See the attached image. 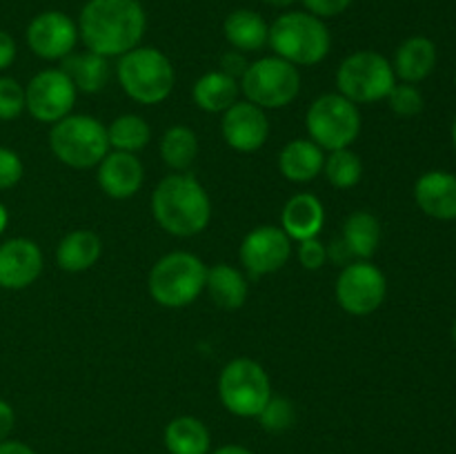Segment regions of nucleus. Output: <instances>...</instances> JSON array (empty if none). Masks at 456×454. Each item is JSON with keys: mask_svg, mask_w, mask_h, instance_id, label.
Here are the masks:
<instances>
[{"mask_svg": "<svg viewBox=\"0 0 456 454\" xmlns=\"http://www.w3.org/2000/svg\"><path fill=\"white\" fill-rule=\"evenodd\" d=\"M151 214L167 234L190 239L212 221V200L200 181L191 174H169L151 194Z\"/></svg>", "mask_w": 456, "mask_h": 454, "instance_id": "f03ea898", "label": "nucleus"}, {"mask_svg": "<svg viewBox=\"0 0 456 454\" xmlns=\"http://www.w3.org/2000/svg\"><path fill=\"white\" fill-rule=\"evenodd\" d=\"M325 151L310 138H294L281 150L279 169L289 182H310L323 174Z\"/></svg>", "mask_w": 456, "mask_h": 454, "instance_id": "412c9836", "label": "nucleus"}, {"mask_svg": "<svg viewBox=\"0 0 456 454\" xmlns=\"http://www.w3.org/2000/svg\"><path fill=\"white\" fill-rule=\"evenodd\" d=\"M239 85L245 101L261 109H279L297 101L301 92V74L292 62L279 56H265L249 62Z\"/></svg>", "mask_w": 456, "mask_h": 454, "instance_id": "6e6552de", "label": "nucleus"}, {"mask_svg": "<svg viewBox=\"0 0 456 454\" xmlns=\"http://www.w3.org/2000/svg\"><path fill=\"white\" fill-rule=\"evenodd\" d=\"M239 80L221 69L203 74L191 87V98H194L196 107H200L208 114H223L225 109H230L239 101Z\"/></svg>", "mask_w": 456, "mask_h": 454, "instance_id": "393cba45", "label": "nucleus"}, {"mask_svg": "<svg viewBox=\"0 0 456 454\" xmlns=\"http://www.w3.org/2000/svg\"><path fill=\"white\" fill-rule=\"evenodd\" d=\"M325 225V209L319 196L310 191L294 194L281 212V230L292 240L314 239Z\"/></svg>", "mask_w": 456, "mask_h": 454, "instance_id": "6ab92c4d", "label": "nucleus"}, {"mask_svg": "<svg viewBox=\"0 0 456 454\" xmlns=\"http://www.w3.org/2000/svg\"><path fill=\"white\" fill-rule=\"evenodd\" d=\"M22 174H25V165H22L18 151L0 145V191L16 187L20 182Z\"/></svg>", "mask_w": 456, "mask_h": 454, "instance_id": "f704fd0d", "label": "nucleus"}, {"mask_svg": "<svg viewBox=\"0 0 456 454\" xmlns=\"http://www.w3.org/2000/svg\"><path fill=\"white\" fill-rule=\"evenodd\" d=\"M305 127L323 151L346 150L361 134L359 105L341 93H323L307 107Z\"/></svg>", "mask_w": 456, "mask_h": 454, "instance_id": "1a4fd4ad", "label": "nucleus"}, {"mask_svg": "<svg viewBox=\"0 0 456 454\" xmlns=\"http://www.w3.org/2000/svg\"><path fill=\"white\" fill-rule=\"evenodd\" d=\"M223 34L236 52L252 53L267 45L270 25L254 9H234L223 22Z\"/></svg>", "mask_w": 456, "mask_h": 454, "instance_id": "5701e85b", "label": "nucleus"}, {"mask_svg": "<svg viewBox=\"0 0 456 454\" xmlns=\"http://www.w3.org/2000/svg\"><path fill=\"white\" fill-rule=\"evenodd\" d=\"M256 418L263 430L272 432V434H281V432H288L297 423V405L288 396L272 394Z\"/></svg>", "mask_w": 456, "mask_h": 454, "instance_id": "2f4dec72", "label": "nucleus"}, {"mask_svg": "<svg viewBox=\"0 0 456 454\" xmlns=\"http://www.w3.org/2000/svg\"><path fill=\"white\" fill-rule=\"evenodd\" d=\"M74 83L69 76L61 69H43L27 83L25 87V111H29L31 118L38 123L53 125L71 114L76 105Z\"/></svg>", "mask_w": 456, "mask_h": 454, "instance_id": "f8f14e48", "label": "nucleus"}, {"mask_svg": "<svg viewBox=\"0 0 456 454\" xmlns=\"http://www.w3.org/2000/svg\"><path fill=\"white\" fill-rule=\"evenodd\" d=\"M267 45L274 56L294 67L319 65L328 58L332 34L321 18L307 12H285L270 25Z\"/></svg>", "mask_w": 456, "mask_h": 454, "instance_id": "7ed1b4c3", "label": "nucleus"}, {"mask_svg": "<svg viewBox=\"0 0 456 454\" xmlns=\"http://www.w3.org/2000/svg\"><path fill=\"white\" fill-rule=\"evenodd\" d=\"M452 338H454V343H456V320H454V325H452Z\"/></svg>", "mask_w": 456, "mask_h": 454, "instance_id": "49530a36", "label": "nucleus"}, {"mask_svg": "<svg viewBox=\"0 0 456 454\" xmlns=\"http://www.w3.org/2000/svg\"><path fill=\"white\" fill-rule=\"evenodd\" d=\"M118 83L132 101L141 105H159L167 101L176 85L172 61L156 47H141L118 58Z\"/></svg>", "mask_w": 456, "mask_h": 454, "instance_id": "39448f33", "label": "nucleus"}, {"mask_svg": "<svg viewBox=\"0 0 456 454\" xmlns=\"http://www.w3.org/2000/svg\"><path fill=\"white\" fill-rule=\"evenodd\" d=\"M387 105L390 109L395 111L396 116H403V118H412V116L421 114L423 105V93L419 92L417 85H410V83H401L392 87V92L387 93Z\"/></svg>", "mask_w": 456, "mask_h": 454, "instance_id": "473e14b6", "label": "nucleus"}, {"mask_svg": "<svg viewBox=\"0 0 456 454\" xmlns=\"http://www.w3.org/2000/svg\"><path fill=\"white\" fill-rule=\"evenodd\" d=\"M96 178L101 190L110 199L127 200L142 187L145 167L136 154L114 150L98 163Z\"/></svg>", "mask_w": 456, "mask_h": 454, "instance_id": "f3484780", "label": "nucleus"}, {"mask_svg": "<svg viewBox=\"0 0 456 454\" xmlns=\"http://www.w3.org/2000/svg\"><path fill=\"white\" fill-rule=\"evenodd\" d=\"M208 265L191 252H169L154 263L147 276L150 296L159 305L178 310L187 307L205 292Z\"/></svg>", "mask_w": 456, "mask_h": 454, "instance_id": "20e7f679", "label": "nucleus"}, {"mask_svg": "<svg viewBox=\"0 0 456 454\" xmlns=\"http://www.w3.org/2000/svg\"><path fill=\"white\" fill-rule=\"evenodd\" d=\"M354 0H303L305 4V12L312 13L316 18H334V16H341L343 12L350 9V4Z\"/></svg>", "mask_w": 456, "mask_h": 454, "instance_id": "e433bc0d", "label": "nucleus"}, {"mask_svg": "<svg viewBox=\"0 0 456 454\" xmlns=\"http://www.w3.org/2000/svg\"><path fill=\"white\" fill-rule=\"evenodd\" d=\"M212 434L196 417H176L165 427V448L169 454H208Z\"/></svg>", "mask_w": 456, "mask_h": 454, "instance_id": "cd10ccee", "label": "nucleus"}, {"mask_svg": "<svg viewBox=\"0 0 456 454\" xmlns=\"http://www.w3.org/2000/svg\"><path fill=\"white\" fill-rule=\"evenodd\" d=\"M212 454H254L252 450L243 448V445H223V448L214 450Z\"/></svg>", "mask_w": 456, "mask_h": 454, "instance_id": "79ce46f5", "label": "nucleus"}, {"mask_svg": "<svg viewBox=\"0 0 456 454\" xmlns=\"http://www.w3.org/2000/svg\"><path fill=\"white\" fill-rule=\"evenodd\" d=\"M292 256V239L276 225H258L248 231L240 243V265L249 276H267L288 265Z\"/></svg>", "mask_w": 456, "mask_h": 454, "instance_id": "ddd939ff", "label": "nucleus"}, {"mask_svg": "<svg viewBox=\"0 0 456 454\" xmlns=\"http://www.w3.org/2000/svg\"><path fill=\"white\" fill-rule=\"evenodd\" d=\"M25 111V87L12 76H0V120H16Z\"/></svg>", "mask_w": 456, "mask_h": 454, "instance_id": "72a5a7b5", "label": "nucleus"}, {"mask_svg": "<svg viewBox=\"0 0 456 454\" xmlns=\"http://www.w3.org/2000/svg\"><path fill=\"white\" fill-rule=\"evenodd\" d=\"M43 249L25 236L0 243V288L25 289L43 274Z\"/></svg>", "mask_w": 456, "mask_h": 454, "instance_id": "dca6fc26", "label": "nucleus"}, {"mask_svg": "<svg viewBox=\"0 0 456 454\" xmlns=\"http://www.w3.org/2000/svg\"><path fill=\"white\" fill-rule=\"evenodd\" d=\"M452 142H454V150H456V118H454V123H452Z\"/></svg>", "mask_w": 456, "mask_h": 454, "instance_id": "a18cd8bd", "label": "nucleus"}, {"mask_svg": "<svg viewBox=\"0 0 456 454\" xmlns=\"http://www.w3.org/2000/svg\"><path fill=\"white\" fill-rule=\"evenodd\" d=\"M16 53H18L16 40L12 38V34H7L4 29H0V71L9 69V67L13 65V61H16Z\"/></svg>", "mask_w": 456, "mask_h": 454, "instance_id": "58836bf2", "label": "nucleus"}, {"mask_svg": "<svg viewBox=\"0 0 456 454\" xmlns=\"http://www.w3.org/2000/svg\"><path fill=\"white\" fill-rule=\"evenodd\" d=\"M272 396L265 368L254 359H234L221 369L218 399L234 417L256 418Z\"/></svg>", "mask_w": 456, "mask_h": 454, "instance_id": "9d476101", "label": "nucleus"}, {"mask_svg": "<svg viewBox=\"0 0 456 454\" xmlns=\"http://www.w3.org/2000/svg\"><path fill=\"white\" fill-rule=\"evenodd\" d=\"M107 141H110V150L138 154L150 145L151 127L142 116L123 114L111 120V125L107 127Z\"/></svg>", "mask_w": 456, "mask_h": 454, "instance_id": "c756f323", "label": "nucleus"}, {"mask_svg": "<svg viewBox=\"0 0 456 454\" xmlns=\"http://www.w3.org/2000/svg\"><path fill=\"white\" fill-rule=\"evenodd\" d=\"M76 25L89 52L120 58L141 45L147 13L138 0H87Z\"/></svg>", "mask_w": 456, "mask_h": 454, "instance_id": "f257e3e1", "label": "nucleus"}, {"mask_svg": "<svg viewBox=\"0 0 456 454\" xmlns=\"http://www.w3.org/2000/svg\"><path fill=\"white\" fill-rule=\"evenodd\" d=\"M223 141L240 154L258 151L270 136V120L265 109L249 101H236L221 114Z\"/></svg>", "mask_w": 456, "mask_h": 454, "instance_id": "2eb2a0df", "label": "nucleus"}, {"mask_svg": "<svg viewBox=\"0 0 456 454\" xmlns=\"http://www.w3.org/2000/svg\"><path fill=\"white\" fill-rule=\"evenodd\" d=\"M199 156V138L187 125H174L160 138V158L174 172H185Z\"/></svg>", "mask_w": 456, "mask_h": 454, "instance_id": "c85d7f7f", "label": "nucleus"}, {"mask_svg": "<svg viewBox=\"0 0 456 454\" xmlns=\"http://www.w3.org/2000/svg\"><path fill=\"white\" fill-rule=\"evenodd\" d=\"M205 289L209 292L212 301L223 310H239L248 301L249 285L243 272L227 263H216L208 267V280Z\"/></svg>", "mask_w": 456, "mask_h": 454, "instance_id": "a878e982", "label": "nucleus"}, {"mask_svg": "<svg viewBox=\"0 0 456 454\" xmlns=\"http://www.w3.org/2000/svg\"><path fill=\"white\" fill-rule=\"evenodd\" d=\"M337 301L347 314L368 316L383 305L387 296V279L374 263H347L337 279Z\"/></svg>", "mask_w": 456, "mask_h": 454, "instance_id": "9b49d317", "label": "nucleus"}, {"mask_svg": "<svg viewBox=\"0 0 456 454\" xmlns=\"http://www.w3.org/2000/svg\"><path fill=\"white\" fill-rule=\"evenodd\" d=\"M341 243L356 261H370L381 245V223L372 212L356 209L343 223Z\"/></svg>", "mask_w": 456, "mask_h": 454, "instance_id": "b1692460", "label": "nucleus"}, {"mask_svg": "<svg viewBox=\"0 0 456 454\" xmlns=\"http://www.w3.org/2000/svg\"><path fill=\"white\" fill-rule=\"evenodd\" d=\"M102 254V240L92 230H74L62 236L56 247V263L61 270L78 274L92 270Z\"/></svg>", "mask_w": 456, "mask_h": 454, "instance_id": "4be33fe9", "label": "nucleus"}, {"mask_svg": "<svg viewBox=\"0 0 456 454\" xmlns=\"http://www.w3.org/2000/svg\"><path fill=\"white\" fill-rule=\"evenodd\" d=\"M78 38V25L56 9L31 18L25 31L27 47L43 61H62L74 52Z\"/></svg>", "mask_w": 456, "mask_h": 454, "instance_id": "4468645a", "label": "nucleus"}, {"mask_svg": "<svg viewBox=\"0 0 456 454\" xmlns=\"http://www.w3.org/2000/svg\"><path fill=\"white\" fill-rule=\"evenodd\" d=\"M0 454H36V452L29 448V445L22 443V441L7 439L0 443Z\"/></svg>", "mask_w": 456, "mask_h": 454, "instance_id": "a19ab883", "label": "nucleus"}, {"mask_svg": "<svg viewBox=\"0 0 456 454\" xmlns=\"http://www.w3.org/2000/svg\"><path fill=\"white\" fill-rule=\"evenodd\" d=\"M249 62L245 61L243 52H230L221 58V67H223L221 71H225L227 76H232V78H236V80H240V76L245 74Z\"/></svg>", "mask_w": 456, "mask_h": 454, "instance_id": "4c0bfd02", "label": "nucleus"}, {"mask_svg": "<svg viewBox=\"0 0 456 454\" xmlns=\"http://www.w3.org/2000/svg\"><path fill=\"white\" fill-rule=\"evenodd\" d=\"M298 263H301L305 270H321V267L328 263V245L321 243L319 236L301 240V243H298Z\"/></svg>", "mask_w": 456, "mask_h": 454, "instance_id": "c9c22d12", "label": "nucleus"}, {"mask_svg": "<svg viewBox=\"0 0 456 454\" xmlns=\"http://www.w3.org/2000/svg\"><path fill=\"white\" fill-rule=\"evenodd\" d=\"M61 69L74 83L76 92L83 93H98L105 89L110 80V62L105 56H98L94 52H71L61 61Z\"/></svg>", "mask_w": 456, "mask_h": 454, "instance_id": "bb28decb", "label": "nucleus"}, {"mask_svg": "<svg viewBox=\"0 0 456 454\" xmlns=\"http://www.w3.org/2000/svg\"><path fill=\"white\" fill-rule=\"evenodd\" d=\"M7 225H9V212H7V207H4V205L0 203V236L4 234Z\"/></svg>", "mask_w": 456, "mask_h": 454, "instance_id": "37998d69", "label": "nucleus"}, {"mask_svg": "<svg viewBox=\"0 0 456 454\" xmlns=\"http://www.w3.org/2000/svg\"><path fill=\"white\" fill-rule=\"evenodd\" d=\"M16 426V412H13L12 405L4 399H0V443L9 439V434L13 432Z\"/></svg>", "mask_w": 456, "mask_h": 454, "instance_id": "ea45409f", "label": "nucleus"}, {"mask_svg": "<svg viewBox=\"0 0 456 454\" xmlns=\"http://www.w3.org/2000/svg\"><path fill=\"white\" fill-rule=\"evenodd\" d=\"M49 150L71 169L98 167L110 154L107 127L89 114H69L52 125Z\"/></svg>", "mask_w": 456, "mask_h": 454, "instance_id": "423d86ee", "label": "nucleus"}, {"mask_svg": "<svg viewBox=\"0 0 456 454\" xmlns=\"http://www.w3.org/2000/svg\"><path fill=\"white\" fill-rule=\"evenodd\" d=\"M414 200L419 209L436 221L456 218V176L444 169L426 172L414 185Z\"/></svg>", "mask_w": 456, "mask_h": 454, "instance_id": "a211bd4d", "label": "nucleus"}, {"mask_svg": "<svg viewBox=\"0 0 456 454\" xmlns=\"http://www.w3.org/2000/svg\"><path fill=\"white\" fill-rule=\"evenodd\" d=\"M263 3H267V4H270V7H281V9H285V7H289V4L297 3V0H263Z\"/></svg>", "mask_w": 456, "mask_h": 454, "instance_id": "c03bdc74", "label": "nucleus"}, {"mask_svg": "<svg viewBox=\"0 0 456 454\" xmlns=\"http://www.w3.org/2000/svg\"><path fill=\"white\" fill-rule=\"evenodd\" d=\"M436 67V45L426 36H412V38L403 40L395 53V69L396 78L403 83L417 85L426 80L428 76L435 71Z\"/></svg>", "mask_w": 456, "mask_h": 454, "instance_id": "aec40b11", "label": "nucleus"}, {"mask_svg": "<svg viewBox=\"0 0 456 454\" xmlns=\"http://www.w3.org/2000/svg\"><path fill=\"white\" fill-rule=\"evenodd\" d=\"M338 93L354 105L386 101L396 85L392 62L383 53L372 49H361L341 61L337 69Z\"/></svg>", "mask_w": 456, "mask_h": 454, "instance_id": "0eeeda50", "label": "nucleus"}, {"mask_svg": "<svg viewBox=\"0 0 456 454\" xmlns=\"http://www.w3.org/2000/svg\"><path fill=\"white\" fill-rule=\"evenodd\" d=\"M323 174L330 185L337 187V190H352L363 178V160L350 147L334 150L325 156Z\"/></svg>", "mask_w": 456, "mask_h": 454, "instance_id": "7c9ffc66", "label": "nucleus"}]
</instances>
